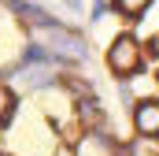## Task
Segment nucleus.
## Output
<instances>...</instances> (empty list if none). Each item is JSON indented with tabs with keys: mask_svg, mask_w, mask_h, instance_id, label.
Listing matches in <instances>:
<instances>
[{
	"mask_svg": "<svg viewBox=\"0 0 159 156\" xmlns=\"http://www.w3.org/2000/svg\"><path fill=\"white\" fill-rule=\"evenodd\" d=\"M107 63H111L119 75H133V71L141 67V48H137V41H133V37H119L115 45H111Z\"/></svg>",
	"mask_w": 159,
	"mask_h": 156,
	"instance_id": "nucleus-1",
	"label": "nucleus"
},
{
	"mask_svg": "<svg viewBox=\"0 0 159 156\" xmlns=\"http://www.w3.org/2000/svg\"><path fill=\"white\" fill-rule=\"evenodd\" d=\"M129 156H156V149H148V141H137V145L129 149Z\"/></svg>",
	"mask_w": 159,
	"mask_h": 156,
	"instance_id": "nucleus-4",
	"label": "nucleus"
},
{
	"mask_svg": "<svg viewBox=\"0 0 159 156\" xmlns=\"http://www.w3.org/2000/svg\"><path fill=\"white\" fill-rule=\"evenodd\" d=\"M152 52H159V34H156V37H152Z\"/></svg>",
	"mask_w": 159,
	"mask_h": 156,
	"instance_id": "nucleus-6",
	"label": "nucleus"
},
{
	"mask_svg": "<svg viewBox=\"0 0 159 156\" xmlns=\"http://www.w3.org/2000/svg\"><path fill=\"white\" fill-rule=\"evenodd\" d=\"M4 112H7V89H0V119H4Z\"/></svg>",
	"mask_w": 159,
	"mask_h": 156,
	"instance_id": "nucleus-5",
	"label": "nucleus"
},
{
	"mask_svg": "<svg viewBox=\"0 0 159 156\" xmlns=\"http://www.w3.org/2000/svg\"><path fill=\"white\" fill-rule=\"evenodd\" d=\"M133 123L144 138H159V100H141L133 112Z\"/></svg>",
	"mask_w": 159,
	"mask_h": 156,
	"instance_id": "nucleus-2",
	"label": "nucleus"
},
{
	"mask_svg": "<svg viewBox=\"0 0 159 156\" xmlns=\"http://www.w3.org/2000/svg\"><path fill=\"white\" fill-rule=\"evenodd\" d=\"M115 4H119V11H126V15H137V11L148 7L152 0H115Z\"/></svg>",
	"mask_w": 159,
	"mask_h": 156,
	"instance_id": "nucleus-3",
	"label": "nucleus"
}]
</instances>
